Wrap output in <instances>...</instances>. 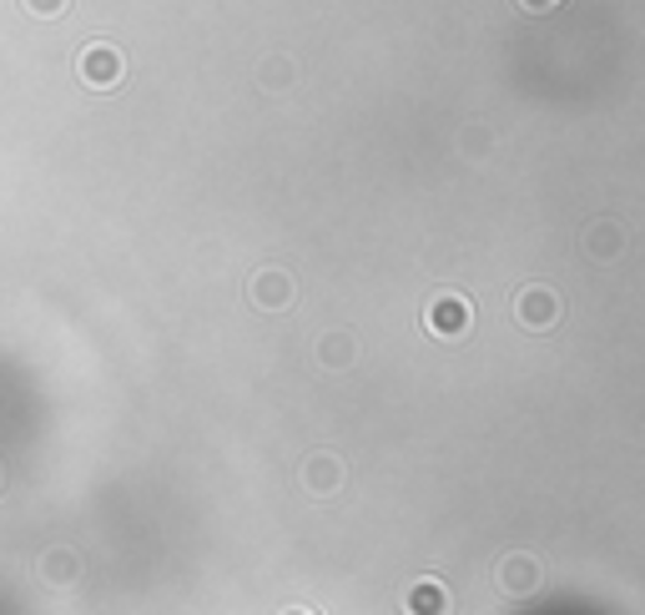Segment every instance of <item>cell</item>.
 <instances>
[{"label":"cell","mask_w":645,"mask_h":615,"mask_svg":"<svg viewBox=\"0 0 645 615\" xmlns=\"http://www.w3.org/2000/svg\"><path fill=\"white\" fill-rule=\"evenodd\" d=\"M77 71H81V81H87V87L111 91L121 77H127V56H121L117 46H107V41H91L87 51L77 56Z\"/></svg>","instance_id":"6da1fadb"},{"label":"cell","mask_w":645,"mask_h":615,"mask_svg":"<svg viewBox=\"0 0 645 615\" xmlns=\"http://www.w3.org/2000/svg\"><path fill=\"white\" fill-rule=\"evenodd\" d=\"M248 298L258 308H268V313H278V308L293 303V278H288L283 268H258V273L248 278Z\"/></svg>","instance_id":"7a4b0ae2"},{"label":"cell","mask_w":645,"mask_h":615,"mask_svg":"<svg viewBox=\"0 0 645 615\" xmlns=\"http://www.w3.org/2000/svg\"><path fill=\"white\" fill-rule=\"evenodd\" d=\"M514 313H520V323H530V329H550V323H560V298L550 293V288H525V293L514 298Z\"/></svg>","instance_id":"3957f363"},{"label":"cell","mask_w":645,"mask_h":615,"mask_svg":"<svg viewBox=\"0 0 645 615\" xmlns=\"http://www.w3.org/2000/svg\"><path fill=\"white\" fill-rule=\"evenodd\" d=\"M424 323H429V333H464L470 329V303H464L460 293H439L434 303H429Z\"/></svg>","instance_id":"277c9868"},{"label":"cell","mask_w":645,"mask_h":615,"mask_svg":"<svg viewBox=\"0 0 645 615\" xmlns=\"http://www.w3.org/2000/svg\"><path fill=\"white\" fill-rule=\"evenodd\" d=\"M585 248H591L595 263H615V258L625 253V232H621V222H595V228L585 232Z\"/></svg>","instance_id":"5b68a950"},{"label":"cell","mask_w":645,"mask_h":615,"mask_svg":"<svg viewBox=\"0 0 645 615\" xmlns=\"http://www.w3.org/2000/svg\"><path fill=\"white\" fill-rule=\"evenodd\" d=\"M409 611H414V615H444L449 611V595L439 591L434 581H419L414 595H409Z\"/></svg>","instance_id":"8992f818"},{"label":"cell","mask_w":645,"mask_h":615,"mask_svg":"<svg viewBox=\"0 0 645 615\" xmlns=\"http://www.w3.org/2000/svg\"><path fill=\"white\" fill-rule=\"evenodd\" d=\"M535 561H520V555H514L510 565H504V585H510V591H535Z\"/></svg>","instance_id":"52a82bcc"},{"label":"cell","mask_w":645,"mask_h":615,"mask_svg":"<svg viewBox=\"0 0 645 615\" xmlns=\"http://www.w3.org/2000/svg\"><path fill=\"white\" fill-rule=\"evenodd\" d=\"M460 152L464 157H490V132H484V127H464V132H460Z\"/></svg>","instance_id":"ba28073f"},{"label":"cell","mask_w":645,"mask_h":615,"mask_svg":"<svg viewBox=\"0 0 645 615\" xmlns=\"http://www.w3.org/2000/svg\"><path fill=\"white\" fill-rule=\"evenodd\" d=\"M308 480H313L318 490H333V484H339V464H333V460H318L313 470H308Z\"/></svg>","instance_id":"9c48e42d"},{"label":"cell","mask_w":645,"mask_h":615,"mask_svg":"<svg viewBox=\"0 0 645 615\" xmlns=\"http://www.w3.org/2000/svg\"><path fill=\"white\" fill-rule=\"evenodd\" d=\"M26 11H36L41 21H51V16L67 11V0H26Z\"/></svg>","instance_id":"30bf717a"},{"label":"cell","mask_w":645,"mask_h":615,"mask_svg":"<svg viewBox=\"0 0 645 615\" xmlns=\"http://www.w3.org/2000/svg\"><path fill=\"white\" fill-rule=\"evenodd\" d=\"M323 343H329V359H349V339H343V333H333V339H323Z\"/></svg>","instance_id":"8fae6325"},{"label":"cell","mask_w":645,"mask_h":615,"mask_svg":"<svg viewBox=\"0 0 645 615\" xmlns=\"http://www.w3.org/2000/svg\"><path fill=\"white\" fill-rule=\"evenodd\" d=\"M288 77H293V71H288V61H283V67H268V87H273V81H288Z\"/></svg>","instance_id":"7c38bea8"},{"label":"cell","mask_w":645,"mask_h":615,"mask_svg":"<svg viewBox=\"0 0 645 615\" xmlns=\"http://www.w3.org/2000/svg\"><path fill=\"white\" fill-rule=\"evenodd\" d=\"M525 11H545V6H555V0H520Z\"/></svg>","instance_id":"4fadbf2b"},{"label":"cell","mask_w":645,"mask_h":615,"mask_svg":"<svg viewBox=\"0 0 645 615\" xmlns=\"http://www.w3.org/2000/svg\"><path fill=\"white\" fill-rule=\"evenodd\" d=\"M293 615H298V611H293Z\"/></svg>","instance_id":"5bb4252c"}]
</instances>
